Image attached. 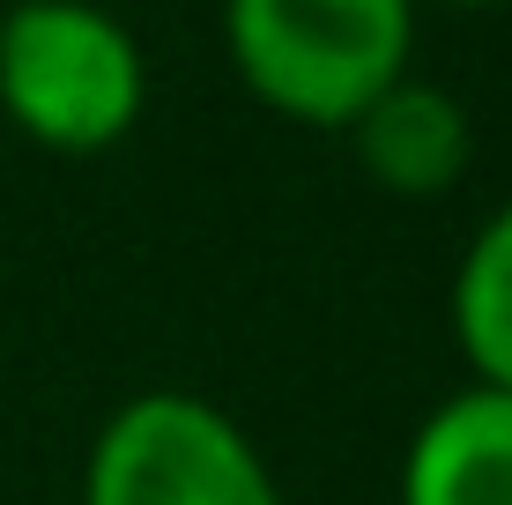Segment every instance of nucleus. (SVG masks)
Returning <instances> with one entry per match:
<instances>
[{
	"mask_svg": "<svg viewBox=\"0 0 512 505\" xmlns=\"http://www.w3.org/2000/svg\"><path fill=\"white\" fill-rule=\"evenodd\" d=\"M416 0H223V60L290 127L342 134L416 60Z\"/></svg>",
	"mask_w": 512,
	"mask_h": 505,
	"instance_id": "1",
	"label": "nucleus"
},
{
	"mask_svg": "<svg viewBox=\"0 0 512 505\" xmlns=\"http://www.w3.org/2000/svg\"><path fill=\"white\" fill-rule=\"evenodd\" d=\"M0 112L45 156H104L149 112V52L104 0H8Z\"/></svg>",
	"mask_w": 512,
	"mask_h": 505,
	"instance_id": "2",
	"label": "nucleus"
},
{
	"mask_svg": "<svg viewBox=\"0 0 512 505\" xmlns=\"http://www.w3.org/2000/svg\"><path fill=\"white\" fill-rule=\"evenodd\" d=\"M82 505H282V483L231 409L186 387H149L97 424Z\"/></svg>",
	"mask_w": 512,
	"mask_h": 505,
	"instance_id": "3",
	"label": "nucleus"
},
{
	"mask_svg": "<svg viewBox=\"0 0 512 505\" xmlns=\"http://www.w3.org/2000/svg\"><path fill=\"white\" fill-rule=\"evenodd\" d=\"M349 149H357V171L394 201H438L468 179L475 164V119L468 104L431 75H401L349 119Z\"/></svg>",
	"mask_w": 512,
	"mask_h": 505,
	"instance_id": "4",
	"label": "nucleus"
},
{
	"mask_svg": "<svg viewBox=\"0 0 512 505\" xmlns=\"http://www.w3.org/2000/svg\"><path fill=\"white\" fill-rule=\"evenodd\" d=\"M394 505H512V394L453 387L401 446Z\"/></svg>",
	"mask_w": 512,
	"mask_h": 505,
	"instance_id": "5",
	"label": "nucleus"
},
{
	"mask_svg": "<svg viewBox=\"0 0 512 505\" xmlns=\"http://www.w3.org/2000/svg\"><path fill=\"white\" fill-rule=\"evenodd\" d=\"M446 327L468 379L512 394V201L483 216V231L461 246L446 283Z\"/></svg>",
	"mask_w": 512,
	"mask_h": 505,
	"instance_id": "6",
	"label": "nucleus"
},
{
	"mask_svg": "<svg viewBox=\"0 0 512 505\" xmlns=\"http://www.w3.org/2000/svg\"><path fill=\"white\" fill-rule=\"evenodd\" d=\"M416 8H512V0H416Z\"/></svg>",
	"mask_w": 512,
	"mask_h": 505,
	"instance_id": "7",
	"label": "nucleus"
}]
</instances>
